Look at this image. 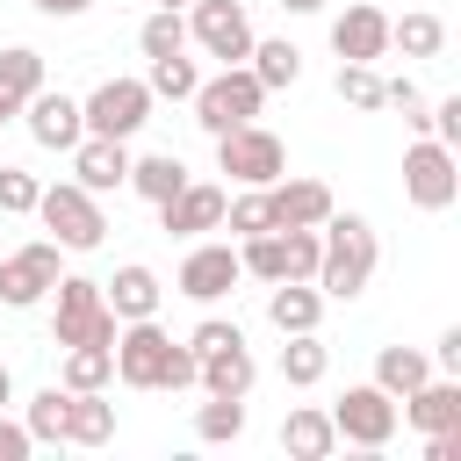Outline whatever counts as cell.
Segmentation results:
<instances>
[{
    "label": "cell",
    "instance_id": "cell-23",
    "mask_svg": "<svg viewBox=\"0 0 461 461\" xmlns=\"http://www.w3.org/2000/svg\"><path fill=\"white\" fill-rule=\"evenodd\" d=\"M281 447H288L295 461H324V454L339 447V432H331V411H317V403H295V411L281 418Z\"/></svg>",
    "mask_w": 461,
    "mask_h": 461
},
{
    "label": "cell",
    "instance_id": "cell-28",
    "mask_svg": "<svg viewBox=\"0 0 461 461\" xmlns=\"http://www.w3.org/2000/svg\"><path fill=\"white\" fill-rule=\"evenodd\" d=\"M130 187H137V194H144V202L158 209L166 194H180V187H187V166H180L173 151H151V158H130Z\"/></svg>",
    "mask_w": 461,
    "mask_h": 461
},
{
    "label": "cell",
    "instance_id": "cell-10",
    "mask_svg": "<svg viewBox=\"0 0 461 461\" xmlns=\"http://www.w3.org/2000/svg\"><path fill=\"white\" fill-rule=\"evenodd\" d=\"M79 122H86V137H137L144 122H151V86L144 79H101L86 101H79Z\"/></svg>",
    "mask_w": 461,
    "mask_h": 461
},
{
    "label": "cell",
    "instance_id": "cell-6",
    "mask_svg": "<svg viewBox=\"0 0 461 461\" xmlns=\"http://www.w3.org/2000/svg\"><path fill=\"white\" fill-rule=\"evenodd\" d=\"M216 173H230L238 187H274L288 173V151L267 122H238V130L216 137Z\"/></svg>",
    "mask_w": 461,
    "mask_h": 461
},
{
    "label": "cell",
    "instance_id": "cell-42",
    "mask_svg": "<svg viewBox=\"0 0 461 461\" xmlns=\"http://www.w3.org/2000/svg\"><path fill=\"white\" fill-rule=\"evenodd\" d=\"M432 367H439V375H461V324H447V331H439V346H432Z\"/></svg>",
    "mask_w": 461,
    "mask_h": 461
},
{
    "label": "cell",
    "instance_id": "cell-33",
    "mask_svg": "<svg viewBox=\"0 0 461 461\" xmlns=\"http://www.w3.org/2000/svg\"><path fill=\"white\" fill-rule=\"evenodd\" d=\"M144 86H151V101H187V94L202 86V72H194V58H187V50H173V58H151Z\"/></svg>",
    "mask_w": 461,
    "mask_h": 461
},
{
    "label": "cell",
    "instance_id": "cell-2",
    "mask_svg": "<svg viewBox=\"0 0 461 461\" xmlns=\"http://www.w3.org/2000/svg\"><path fill=\"white\" fill-rule=\"evenodd\" d=\"M194 346L173 339L158 317H130L115 331V382L130 389H194Z\"/></svg>",
    "mask_w": 461,
    "mask_h": 461
},
{
    "label": "cell",
    "instance_id": "cell-29",
    "mask_svg": "<svg viewBox=\"0 0 461 461\" xmlns=\"http://www.w3.org/2000/svg\"><path fill=\"white\" fill-rule=\"evenodd\" d=\"M43 86V50H29V43H7L0 50V101H14V115H22V101Z\"/></svg>",
    "mask_w": 461,
    "mask_h": 461
},
{
    "label": "cell",
    "instance_id": "cell-24",
    "mask_svg": "<svg viewBox=\"0 0 461 461\" xmlns=\"http://www.w3.org/2000/svg\"><path fill=\"white\" fill-rule=\"evenodd\" d=\"M245 65H252V79H259L267 94H274V86H295V79H303V50H295L288 36H267V43L252 36V50H245Z\"/></svg>",
    "mask_w": 461,
    "mask_h": 461
},
{
    "label": "cell",
    "instance_id": "cell-17",
    "mask_svg": "<svg viewBox=\"0 0 461 461\" xmlns=\"http://www.w3.org/2000/svg\"><path fill=\"white\" fill-rule=\"evenodd\" d=\"M331 50H339V58H360V65L389 58V14L367 7V0H353V7L331 22Z\"/></svg>",
    "mask_w": 461,
    "mask_h": 461
},
{
    "label": "cell",
    "instance_id": "cell-15",
    "mask_svg": "<svg viewBox=\"0 0 461 461\" xmlns=\"http://www.w3.org/2000/svg\"><path fill=\"white\" fill-rule=\"evenodd\" d=\"M22 122H29V137H36L43 151H72V144L86 137L79 101H72V94H58V86H36V94L22 101Z\"/></svg>",
    "mask_w": 461,
    "mask_h": 461
},
{
    "label": "cell",
    "instance_id": "cell-19",
    "mask_svg": "<svg viewBox=\"0 0 461 461\" xmlns=\"http://www.w3.org/2000/svg\"><path fill=\"white\" fill-rule=\"evenodd\" d=\"M101 303L130 324V317H158V303H166V281L144 267V259H130V267H115V281H101Z\"/></svg>",
    "mask_w": 461,
    "mask_h": 461
},
{
    "label": "cell",
    "instance_id": "cell-35",
    "mask_svg": "<svg viewBox=\"0 0 461 461\" xmlns=\"http://www.w3.org/2000/svg\"><path fill=\"white\" fill-rule=\"evenodd\" d=\"M194 432H202V439H238V432H245V396H209V403H194Z\"/></svg>",
    "mask_w": 461,
    "mask_h": 461
},
{
    "label": "cell",
    "instance_id": "cell-31",
    "mask_svg": "<svg viewBox=\"0 0 461 461\" xmlns=\"http://www.w3.org/2000/svg\"><path fill=\"white\" fill-rule=\"evenodd\" d=\"M65 396H72L65 382H50V389H36V396H29L22 425H29V439H36V447H58V439H65Z\"/></svg>",
    "mask_w": 461,
    "mask_h": 461
},
{
    "label": "cell",
    "instance_id": "cell-27",
    "mask_svg": "<svg viewBox=\"0 0 461 461\" xmlns=\"http://www.w3.org/2000/svg\"><path fill=\"white\" fill-rule=\"evenodd\" d=\"M324 367H331L324 339H317V331H288V346H281V382H288V389H317Z\"/></svg>",
    "mask_w": 461,
    "mask_h": 461
},
{
    "label": "cell",
    "instance_id": "cell-38",
    "mask_svg": "<svg viewBox=\"0 0 461 461\" xmlns=\"http://www.w3.org/2000/svg\"><path fill=\"white\" fill-rule=\"evenodd\" d=\"M281 259H288V281H310L317 274V230H281Z\"/></svg>",
    "mask_w": 461,
    "mask_h": 461
},
{
    "label": "cell",
    "instance_id": "cell-7",
    "mask_svg": "<svg viewBox=\"0 0 461 461\" xmlns=\"http://www.w3.org/2000/svg\"><path fill=\"white\" fill-rule=\"evenodd\" d=\"M403 202L425 209V216H439V209L461 202V158H454L439 137H418V144L403 151Z\"/></svg>",
    "mask_w": 461,
    "mask_h": 461
},
{
    "label": "cell",
    "instance_id": "cell-43",
    "mask_svg": "<svg viewBox=\"0 0 461 461\" xmlns=\"http://www.w3.org/2000/svg\"><path fill=\"white\" fill-rule=\"evenodd\" d=\"M29 7H36V14H50V22H72V14H86L94 0H29Z\"/></svg>",
    "mask_w": 461,
    "mask_h": 461
},
{
    "label": "cell",
    "instance_id": "cell-25",
    "mask_svg": "<svg viewBox=\"0 0 461 461\" xmlns=\"http://www.w3.org/2000/svg\"><path fill=\"white\" fill-rule=\"evenodd\" d=\"M425 375H439V367H432V353H418V346H382V353H375V389H389V396H411Z\"/></svg>",
    "mask_w": 461,
    "mask_h": 461
},
{
    "label": "cell",
    "instance_id": "cell-47",
    "mask_svg": "<svg viewBox=\"0 0 461 461\" xmlns=\"http://www.w3.org/2000/svg\"><path fill=\"white\" fill-rule=\"evenodd\" d=\"M158 7H187V0H158Z\"/></svg>",
    "mask_w": 461,
    "mask_h": 461
},
{
    "label": "cell",
    "instance_id": "cell-32",
    "mask_svg": "<svg viewBox=\"0 0 461 461\" xmlns=\"http://www.w3.org/2000/svg\"><path fill=\"white\" fill-rule=\"evenodd\" d=\"M137 50H144V58H173V50H187V14H180V7H151L144 29H137Z\"/></svg>",
    "mask_w": 461,
    "mask_h": 461
},
{
    "label": "cell",
    "instance_id": "cell-30",
    "mask_svg": "<svg viewBox=\"0 0 461 461\" xmlns=\"http://www.w3.org/2000/svg\"><path fill=\"white\" fill-rule=\"evenodd\" d=\"M58 382H65V389H108V382H115V346H65Z\"/></svg>",
    "mask_w": 461,
    "mask_h": 461
},
{
    "label": "cell",
    "instance_id": "cell-5",
    "mask_svg": "<svg viewBox=\"0 0 461 461\" xmlns=\"http://www.w3.org/2000/svg\"><path fill=\"white\" fill-rule=\"evenodd\" d=\"M65 252H94L101 238H108V216H101V194H86L79 180H58V187H43L36 194V209H29Z\"/></svg>",
    "mask_w": 461,
    "mask_h": 461
},
{
    "label": "cell",
    "instance_id": "cell-39",
    "mask_svg": "<svg viewBox=\"0 0 461 461\" xmlns=\"http://www.w3.org/2000/svg\"><path fill=\"white\" fill-rule=\"evenodd\" d=\"M425 137H439L447 151H461V94H447V101H432V122H425Z\"/></svg>",
    "mask_w": 461,
    "mask_h": 461
},
{
    "label": "cell",
    "instance_id": "cell-45",
    "mask_svg": "<svg viewBox=\"0 0 461 461\" xmlns=\"http://www.w3.org/2000/svg\"><path fill=\"white\" fill-rule=\"evenodd\" d=\"M7 396H14V375H7V367H0V411H7Z\"/></svg>",
    "mask_w": 461,
    "mask_h": 461
},
{
    "label": "cell",
    "instance_id": "cell-1",
    "mask_svg": "<svg viewBox=\"0 0 461 461\" xmlns=\"http://www.w3.org/2000/svg\"><path fill=\"white\" fill-rule=\"evenodd\" d=\"M375 267H382V245H375V223L367 216H346V209H331L324 223H317V295L324 303H353L367 281H375Z\"/></svg>",
    "mask_w": 461,
    "mask_h": 461
},
{
    "label": "cell",
    "instance_id": "cell-11",
    "mask_svg": "<svg viewBox=\"0 0 461 461\" xmlns=\"http://www.w3.org/2000/svg\"><path fill=\"white\" fill-rule=\"evenodd\" d=\"M187 43H202L223 65H245L252 50V14L245 0H187Z\"/></svg>",
    "mask_w": 461,
    "mask_h": 461
},
{
    "label": "cell",
    "instance_id": "cell-4",
    "mask_svg": "<svg viewBox=\"0 0 461 461\" xmlns=\"http://www.w3.org/2000/svg\"><path fill=\"white\" fill-rule=\"evenodd\" d=\"M187 101H194V122H202L209 137H223V130H238V122H259L267 86L252 79V65H223V72H209Z\"/></svg>",
    "mask_w": 461,
    "mask_h": 461
},
{
    "label": "cell",
    "instance_id": "cell-14",
    "mask_svg": "<svg viewBox=\"0 0 461 461\" xmlns=\"http://www.w3.org/2000/svg\"><path fill=\"white\" fill-rule=\"evenodd\" d=\"M339 202H331V187L324 180H310V173H281L274 187H267V216H274V230H317L324 216H331Z\"/></svg>",
    "mask_w": 461,
    "mask_h": 461
},
{
    "label": "cell",
    "instance_id": "cell-22",
    "mask_svg": "<svg viewBox=\"0 0 461 461\" xmlns=\"http://www.w3.org/2000/svg\"><path fill=\"white\" fill-rule=\"evenodd\" d=\"M115 439V403L101 389H72L65 396V447H108Z\"/></svg>",
    "mask_w": 461,
    "mask_h": 461
},
{
    "label": "cell",
    "instance_id": "cell-13",
    "mask_svg": "<svg viewBox=\"0 0 461 461\" xmlns=\"http://www.w3.org/2000/svg\"><path fill=\"white\" fill-rule=\"evenodd\" d=\"M223 202H230V187H216V180H187L180 194H166V202H158V230H166V238L223 230Z\"/></svg>",
    "mask_w": 461,
    "mask_h": 461
},
{
    "label": "cell",
    "instance_id": "cell-18",
    "mask_svg": "<svg viewBox=\"0 0 461 461\" xmlns=\"http://www.w3.org/2000/svg\"><path fill=\"white\" fill-rule=\"evenodd\" d=\"M396 411H403L418 432H447V425H461V375H425L411 396H396Z\"/></svg>",
    "mask_w": 461,
    "mask_h": 461
},
{
    "label": "cell",
    "instance_id": "cell-37",
    "mask_svg": "<svg viewBox=\"0 0 461 461\" xmlns=\"http://www.w3.org/2000/svg\"><path fill=\"white\" fill-rule=\"evenodd\" d=\"M36 194H43V180H36V173L0 166V216H29V209H36Z\"/></svg>",
    "mask_w": 461,
    "mask_h": 461
},
{
    "label": "cell",
    "instance_id": "cell-41",
    "mask_svg": "<svg viewBox=\"0 0 461 461\" xmlns=\"http://www.w3.org/2000/svg\"><path fill=\"white\" fill-rule=\"evenodd\" d=\"M29 454H36V439H29V425L0 411V461H29Z\"/></svg>",
    "mask_w": 461,
    "mask_h": 461
},
{
    "label": "cell",
    "instance_id": "cell-20",
    "mask_svg": "<svg viewBox=\"0 0 461 461\" xmlns=\"http://www.w3.org/2000/svg\"><path fill=\"white\" fill-rule=\"evenodd\" d=\"M194 382H202L209 396H252V382H259V360H252V346L238 339V346H216V353H202Z\"/></svg>",
    "mask_w": 461,
    "mask_h": 461
},
{
    "label": "cell",
    "instance_id": "cell-34",
    "mask_svg": "<svg viewBox=\"0 0 461 461\" xmlns=\"http://www.w3.org/2000/svg\"><path fill=\"white\" fill-rule=\"evenodd\" d=\"M223 230H230V238H259V230H274V216H267V187L230 194V202H223Z\"/></svg>",
    "mask_w": 461,
    "mask_h": 461
},
{
    "label": "cell",
    "instance_id": "cell-9",
    "mask_svg": "<svg viewBox=\"0 0 461 461\" xmlns=\"http://www.w3.org/2000/svg\"><path fill=\"white\" fill-rule=\"evenodd\" d=\"M58 274H65V245L58 238H29V245H14L0 259V303L7 310H36L58 288Z\"/></svg>",
    "mask_w": 461,
    "mask_h": 461
},
{
    "label": "cell",
    "instance_id": "cell-44",
    "mask_svg": "<svg viewBox=\"0 0 461 461\" xmlns=\"http://www.w3.org/2000/svg\"><path fill=\"white\" fill-rule=\"evenodd\" d=\"M281 14H324V0H281Z\"/></svg>",
    "mask_w": 461,
    "mask_h": 461
},
{
    "label": "cell",
    "instance_id": "cell-8",
    "mask_svg": "<svg viewBox=\"0 0 461 461\" xmlns=\"http://www.w3.org/2000/svg\"><path fill=\"white\" fill-rule=\"evenodd\" d=\"M396 425H403V411H396V396H389V389H375V382H353V389L331 403V432H339L346 447L382 454V447L396 439Z\"/></svg>",
    "mask_w": 461,
    "mask_h": 461
},
{
    "label": "cell",
    "instance_id": "cell-21",
    "mask_svg": "<svg viewBox=\"0 0 461 461\" xmlns=\"http://www.w3.org/2000/svg\"><path fill=\"white\" fill-rule=\"evenodd\" d=\"M317 317H324V295H317V281H274L267 288V324L288 339V331H317Z\"/></svg>",
    "mask_w": 461,
    "mask_h": 461
},
{
    "label": "cell",
    "instance_id": "cell-46",
    "mask_svg": "<svg viewBox=\"0 0 461 461\" xmlns=\"http://www.w3.org/2000/svg\"><path fill=\"white\" fill-rule=\"evenodd\" d=\"M7 115H14V101H0V122H7Z\"/></svg>",
    "mask_w": 461,
    "mask_h": 461
},
{
    "label": "cell",
    "instance_id": "cell-36",
    "mask_svg": "<svg viewBox=\"0 0 461 461\" xmlns=\"http://www.w3.org/2000/svg\"><path fill=\"white\" fill-rule=\"evenodd\" d=\"M339 101H353V108H382V72L375 65H360V58H339Z\"/></svg>",
    "mask_w": 461,
    "mask_h": 461
},
{
    "label": "cell",
    "instance_id": "cell-12",
    "mask_svg": "<svg viewBox=\"0 0 461 461\" xmlns=\"http://www.w3.org/2000/svg\"><path fill=\"white\" fill-rule=\"evenodd\" d=\"M245 281V267H238V245H209V238H194V252L180 259V295L187 303H223L230 288Z\"/></svg>",
    "mask_w": 461,
    "mask_h": 461
},
{
    "label": "cell",
    "instance_id": "cell-16",
    "mask_svg": "<svg viewBox=\"0 0 461 461\" xmlns=\"http://www.w3.org/2000/svg\"><path fill=\"white\" fill-rule=\"evenodd\" d=\"M72 180H79L86 194L130 187V144H122V137H79V144H72Z\"/></svg>",
    "mask_w": 461,
    "mask_h": 461
},
{
    "label": "cell",
    "instance_id": "cell-26",
    "mask_svg": "<svg viewBox=\"0 0 461 461\" xmlns=\"http://www.w3.org/2000/svg\"><path fill=\"white\" fill-rule=\"evenodd\" d=\"M389 50H403V58H439V50H447V22H439L432 7H411L403 22H389Z\"/></svg>",
    "mask_w": 461,
    "mask_h": 461
},
{
    "label": "cell",
    "instance_id": "cell-40",
    "mask_svg": "<svg viewBox=\"0 0 461 461\" xmlns=\"http://www.w3.org/2000/svg\"><path fill=\"white\" fill-rule=\"evenodd\" d=\"M238 339H245V331H238L230 317H202V324L187 331V346H194V360H202V353H216V346H238Z\"/></svg>",
    "mask_w": 461,
    "mask_h": 461
},
{
    "label": "cell",
    "instance_id": "cell-3",
    "mask_svg": "<svg viewBox=\"0 0 461 461\" xmlns=\"http://www.w3.org/2000/svg\"><path fill=\"white\" fill-rule=\"evenodd\" d=\"M122 317L101 303V281L86 274H58L50 288V346H115Z\"/></svg>",
    "mask_w": 461,
    "mask_h": 461
}]
</instances>
